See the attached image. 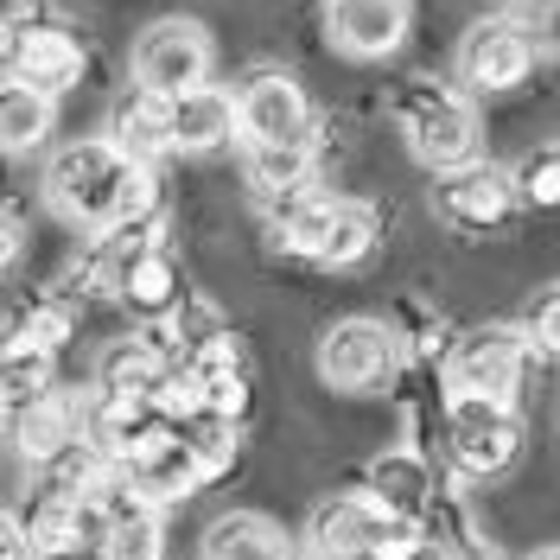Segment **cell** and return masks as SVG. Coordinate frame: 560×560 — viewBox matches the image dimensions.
I'll use <instances>...</instances> for the list:
<instances>
[{
    "label": "cell",
    "mask_w": 560,
    "mask_h": 560,
    "mask_svg": "<svg viewBox=\"0 0 560 560\" xmlns=\"http://www.w3.org/2000/svg\"><path fill=\"white\" fill-rule=\"evenodd\" d=\"M45 205L83 236L140 230V223H160V173L135 166L108 135L70 140L45 160Z\"/></svg>",
    "instance_id": "6da1fadb"
},
{
    "label": "cell",
    "mask_w": 560,
    "mask_h": 560,
    "mask_svg": "<svg viewBox=\"0 0 560 560\" xmlns=\"http://www.w3.org/2000/svg\"><path fill=\"white\" fill-rule=\"evenodd\" d=\"M395 121H401V135H408V153H415L427 173H458V166H478V147H485V121H478V108L465 90L453 83H401L395 90Z\"/></svg>",
    "instance_id": "7a4b0ae2"
},
{
    "label": "cell",
    "mask_w": 560,
    "mask_h": 560,
    "mask_svg": "<svg viewBox=\"0 0 560 560\" xmlns=\"http://www.w3.org/2000/svg\"><path fill=\"white\" fill-rule=\"evenodd\" d=\"M528 357H535V345H528L523 325H503V318L471 325V331H458V345L446 350V395H485V401H510V408H516Z\"/></svg>",
    "instance_id": "3957f363"
},
{
    "label": "cell",
    "mask_w": 560,
    "mask_h": 560,
    "mask_svg": "<svg viewBox=\"0 0 560 560\" xmlns=\"http://www.w3.org/2000/svg\"><path fill=\"white\" fill-rule=\"evenodd\" d=\"M446 453L465 478H497L523 453V420L510 401L485 395H446Z\"/></svg>",
    "instance_id": "277c9868"
},
{
    "label": "cell",
    "mask_w": 560,
    "mask_h": 560,
    "mask_svg": "<svg viewBox=\"0 0 560 560\" xmlns=\"http://www.w3.org/2000/svg\"><path fill=\"white\" fill-rule=\"evenodd\" d=\"M395 363H401V331L383 325V318H338L318 338V376H325V388H338V395L383 388L395 376Z\"/></svg>",
    "instance_id": "5b68a950"
},
{
    "label": "cell",
    "mask_w": 560,
    "mask_h": 560,
    "mask_svg": "<svg viewBox=\"0 0 560 560\" xmlns=\"http://www.w3.org/2000/svg\"><path fill=\"white\" fill-rule=\"evenodd\" d=\"M210 33L198 26V20H153L147 33L135 38V83L140 90H160V96H191V90H205L210 83Z\"/></svg>",
    "instance_id": "8992f818"
},
{
    "label": "cell",
    "mask_w": 560,
    "mask_h": 560,
    "mask_svg": "<svg viewBox=\"0 0 560 560\" xmlns=\"http://www.w3.org/2000/svg\"><path fill=\"white\" fill-rule=\"evenodd\" d=\"M528 70H535V26L510 20V13H490L471 33L458 38V83L478 90V96H510L523 90Z\"/></svg>",
    "instance_id": "52a82bcc"
},
{
    "label": "cell",
    "mask_w": 560,
    "mask_h": 560,
    "mask_svg": "<svg viewBox=\"0 0 560 560\" xmlns=\"http://www.w3.org/2000/svg\"><path fill=\"white\" fill-rule=\"evenodd\" d=\"M90 70V51L70 26H51V20H20L7 26V83H26L38 96H70Z\"/></svg>",
    "instance_id": "ba28073f"
},
{
    "label": "cell",
    "mask_w": 560,
    "mask_h": 560,
    "mask_svg": "<svg viewBox=\"0 0 560 560\" xmlns=\"http://www.w3.org/2000/svg\"><path fill=\"white\" fill-rule=\"evenodd\" d=\"M243 147H293V140H313V103L300 90L293 70H255L243 90Z\"/></svg>",
    "instance_id": "9c48e42d"
},
{
    "label": "cell",
    "mask_w": 560,
    "mask_h": 560,
    "mask_svg": "<svg viewBox=\"0 0 560 560\" xmlns=\"http://www.w3.org/2000/svg\"><path fill=\"white\" fill-rule=\"evenodd\" d=\"M388 523H395V516H388L370 490H338V497H325L313 510L306 541H313L318 560H370Z\"/></svg>",
    "instance_id": "30bf717a"
},
{
    "label": "cell",
    "mask_w": 560,
    "mask_h": 560,
    "mask_svg": "<svg viewBox=\"0 0 560 560\" xmlns=\"http://www.w3.org/2000/svg\"><path fill=\"white\" fill-rule=\"evenodd\" d=\"M415 26V0H325V38L345 58H388Z\"/></svg>",
    "instance_id": "8fae6325"
},
{
    "label": "cell",
    "mask_w": 560,
    "mask_h": 560,
    "mask_svg": "<svg viewBox=\"0 0 560 560\" xmlns=\"http://www.w3.org/2000/svg\"><path fill=\"white\" fill-rule=\"evenodd\" d=\"M433 210L453 223V230H497L510 210H516V173H497V166H458V173L433 178Z\"/></svg>",
    "instance_id": "7c38bea8"
},
{
    "label": "cell",
    "mask_w": 560,
    "mask_h": 560,
    "mask_svg": "<svg viewBox=\"0 0 560 560\" xmlns=\"http://www.w3.org/2000/svg\"><path fill=\"white\" fill-rule=\"evenodd\" d=\"M108 140H115L135 166H153L160 153H178V108H173V96L128 83V90L115 96V108H108Z\"/></svg>",
    "instance_id": "4fadbf2b"
},
{
    "label": "cell",
    "mask_w": 560,
    "mask_h": 560,
    "mask_svg": "<svg viewBox=\"0 0 560 560\" xmlns=\"http://www.w3.org/2000/svg\"><path fill=\"white\" fill-rule=\"evenodd\" d=\"M173 370L178 363L160 350V338H153V331H135V338H108V345L96 350L90 388H96V395H121V401H153Z\"/></svg>",
    "instance_id": "5bb4252c"
},
{
    "label": "cell",
    "mask_w": 560,
    "mask_h": 560,
    "mask_svg": "<svg viewBox=\"0 0 560 560\" xmlns=\"http://www.w3.org/2000/svg\"><path fill=\"white\" fill-rule=\"evenodd\" d=\"M20 523V535L33 541V555H51V560H70L77 548H103V523H96V510L77 497V490H58V485H45L33 497V510L26 516H13Z\"/></svg>",
    "instance_id": "9a60e30c"
},
{
    "label": "cell",
    "mask_w": 560,
    "mask_h": 560,
    "mask_svg": "<svg viewBox=\"0 0 560 560\" xmlns=\"http://www.w3.org/2000/svg\"><path fill=\"white\" fill-rule=\"evenodd\" d=\"M7 433H13V453L38 465V471H51L65 453L83 446V401L77 395H45L33 408H20V415H7Z\"/></svg>",
    "instance_id": "2e32d148"
},
{
    "label": "cell",
    "mask_w": 560,
    "mask_h": 560,
    "mask_svg": "<svg viewBox=\"0 0 560 560\" xmlns=\"http://www.w3.org/2000/svg\"><path fill=\"white\" fill-rule=\"evenodd\" d=\"M338 205L345 198H331V191H293V198H275L268 205V236H275L280 255H300V261H318V248L331 236V223H338Z\"/></svg>",
    "instance_id": "e0dca14e"
},
{
    "label": "cell",
    "mask_w": 560,
    "mask_h": 560,
    "mask_svg": "<svg viewBox=\"0 0 560 560\" xmlns=\"http://www.w3.org/2000/svg\"><path fill=\"white\" fill-rule=\"evenodd\" d=\"M128 478H135L153 503H178V497H191V490H205V471H198V453H191V433L185 427H166L135 465H121Z\"/></svg>",
    "instance_id": "ac0fdd59"
},
{
    "label": "cell",
    "mask_w": 560,
    "mask_h": 560,
    "mask_svg": "<svg viewBox=\"0 0 560 560\" xmlns=\"http://www.w3.org/2000/svg\"><path fill=\"white\" fill-rule=\"evenodd\" d=\"M363 490L383 503L395 523H420L427 503H433V471H427V458L415 446H388V453L370 458V485Z\"/></svg>",
    "instance_id": "d6986e66"
},
{
    "label": "cell",
    "mask_w": 560,
    "mask_h": 560,
    "mask_svg": "<svg viewBox=\"0 0 560 560\" xmlns=\"http://www.w3.org/2000/svg\"><path fill=\"white\" fill-rule=\"evenodd\" d=\"M198 560H293L287 555V528L261 510H230L205 528Z\"/></svg>",
    "instance_id": "ffe728a7"
},
{
    "label": "cell",
    "mask_w": 560,
    "mask_h": 560,
    "mask_svg": "<svg viewBox=\"0 0 560 560\" xmlns=\"http://www.w3.org/2000/svg\"><path fill=\"white\" fill-rule=\"evenodd\" d=\"M173 108H178V153H223L230 140L243 135V108H236L230 90H217V83L178 96Z\"/></svg>",
    "instance_id": "44dd1931"
},
{
    "label": "cell",
    "mask_w": 560,
    "mask_h": 560,
    "mask_svg": "<svg viewBox=\"0 0 560 560\" xmlns=\"http://www.w3.org/2000/svg\"><path fill=\"white\" fill-rule=\"evenodd\" d=\"M313 173H318L313 140H293V147H243V178L255 185V198H261V205L306 191Z\"/></svg>",
    "instance_id": "7402d4cb"
},
{
    "label": "cell",
    "mask_w": 560,
    "mask_h": 560,
    "mask_svg": "<svg viewBox=\"0 0 560 560\" xmlns=\"http://www.w3.org/2000/svg\"><path fill=\"white\" fill-rule=\"evenodd\" d=\"M51 128H58V103L51 96H38L26 83L0 90V147H7V160H26L33 147H45Z\"/></svg>",
    "instance_id": "603a6c76"
},
{
    "label": "cell",
    "mask_w": 560,
    "mask_h": 560,
    "mask_svg": "<svg viewBox=\"0 0 560 560\" xmlns=\"http://www.w3.org/2000/svg\"><path fill=\"white\" fill-rule=\"evenodd\" d=\"M0 388H7V415H20V408H33L45 401L58 376H51V350L26 345V338H7V357H0Z\"/></svg>",
    "instance_id": "cb8c5ba5"
},
{
    "label": "cell",
    "mask_w": 560,
    "mask_h": 560,
    "mask_svg": "<svg viewBox=\"0 0 560 560\" xmlns=\"http://www.w3.org/2000/svg\"><path fill=\"white\" fill-rule=\"evenodd\" d=\"M376 255V210L370 205H338V223H331V236H325V248H318L313 268H363Z\"/></svg>",
    "instance_id": "d4e9b609"
},
{
    "label": "cell",
    "mask_w": 560,
    "mask_h": 560,
    "mask_svg": "<svg viewBox=\"0 0 560 560\" xmlns=\"http://www.w3.org/2000/svg\"><path fill=\"white\" fill-rule=\"evenodd\" d=\"M516 198L535 210H560V140L535 147L523 166H516Z\"/></svg>",
    "instance_id": "484cf974"
},
{
    "label": "cell",
    "mask_w": 560,
    "mask_h": 560,
    "mask_svg": "<svg viewBox=\"0 0 560 560\" xmlns=\"http://www.w3.org/2000/svg\"><path fill=\"white\" fill-rule=\"evenodd\" d=\"M13 338H26V345H38V350H51V357H58V350L77 338V306H70V300H38Z\"/></svg>",
    "instance_id": "4316f807"
},
{
    "label": "cell",
    "mask_w": 560,
    "mask_h": 560,
    "mask_svg": "<svg viewBox=\"0 0 560 560\" xmlns=\"http://www.w3.org/2000/svg\"><path fill=\"white\" fill-rule=\"evenodd\" d=\"M166 555V523L160 516H140L103 535V560H160Z\"/></svg>",
    "instance_id": "83f0119b"
},
{
    "label": "cell",
    "mask_w": 560,
    "mask_h": 560,
    "mask_svg": "<svg viewBox=\"0 0 560 560\" xmlns=\"http://www.w3.org/2000/svg\"><path fill=\"white\" fill-rule=\"evenodd\" d=\"M191 453H198L205 485H217V478L236 465V427H230V420H198V427H191Z\"/></svg>",
    "instance_id": "f1b7e54d"
},
{
    "label": "cell",
    "mask_w": 560,
    "mask_h": 560,
    "mask_svg": "<svg viewBox=\"0 0 560 560\" xmlns=\"http://www.w3.org/2000/svg\"><path fill=\"white\" fill-rule=\"evenodd\" d=\"M523 331H528V345H535V357H560V287H548V293L528 306Z\"/></svg>",
    "instance_id": "f546056e"
},
{
    "label": "cell",
    "mask_w": 560,
    "mask_h": 560,
    "mask_svg": "<svg viewBox=\"0 0 560 560\" xmlns=\"http://www.w3.org/2000/svg\"><path fill=\"white\" fill-rule=\"evenodd\" d=\"M427 548H433V541H427V528L420 523H388L370 560H427Z\"/></svg>",
    "instance_id": "4dcf8cb0"
},
{
    "label": "cell",
    "mask_w": 560,
    "mask_h": 560,
    "mask_svg": "<svg viewBox=\"0 0 560 560\" xmlns=\"http://www.w3.org/2000/svg\"><path fill=\"white\" fill-rule=\"evenodd\" d=\"M20 243H26V217H20V205H7V268L20 261Z\"/></svg>",
    "instance_id": "1f68e13d"
},
{
    "label": "cell",
    "mask_w": 560,
    "mask_h": 560,
    "mask_svg": "<svg viewBox=\"0 0 560 560\" xmlns=\"http://www.w3.org/2000/svg\"><path fill=\"white\" fill-rule=\"evenodd\" d=\"M26 20V0H7V26H20Z\"/></svg>",
    "instance_id": "d6a6232c"
},
{
    "label": "cell",
    "mask_w": 560,
    "mask_h": 560,
    "mask_svg": "<svg viewBox=\"0 0 560 560\" xmlns=\"http://www.w3.org/2000/svg\"><path fill=\"white\" fill-rule=\"evenodd\" d=\"M548 45H555V51H560V7H555V13H548Z\"/></svg>",
    "instance_id": "836d02e7"
},
{
    "label": "cell",
    "mask_w": 560,
    "mask_h": 560,
    "mask_svg": "<svg viewBox=\"0 0 560 560\" xmlns=\"http://www.w3.org/2000/svg\"><path fill=\"white\" fill-rule=\"evenodd\" d=\"M523 560H560V548H535V555H523Z\"/></svg>",
    "instance_id": "e575fe53"
}]
</instances>
